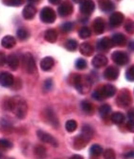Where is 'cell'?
<instances>
[{"mask_svg": "<svg viewBox=\"0 0 134 159\" xmlns=\"http://www.w3.org/2000/svg\"><path fill=\"white\" fill-rule=\"evenodd\" d=\"M5 105L6 109L12 110L19 119H24L26 117L28 107L24 99L20 97L11 98L7 101V103H5Z\"/></svg>", "mask_w": 134, "mask_h": 159, "instance_id": "6da1fadb", "label": "cell"}, {"mask_svg": "<svg viewBox=\"0 0 134 159\" xmlns=\"http://www.w3.org/2000/svg\"><path fill=\"white\" fill-rule=\"evenodd\" d=\"M73 84L75 85L76 89L82 94H86L90 91L92 83L90 79L85 76L75 75L73 79Z\"/></svg>", "mask_w": 134, "mask_h": 159, "instance_id": "7a4b0ae2", "label": "cell"}, {"mask_svg": "<svg viewBox=\"0 0 134 159\" xmlns=\"http://www.w3.org/2000/svg\"><path fill=\"white\" fill-rule=\"evenodd\" d=\"M22 65H23L26 72L29 74H34L37 70L35 59H34L33 55L30 53H26L22 57Z\"/></svg>", "mask_w": 134, "mask_h": 159, "instance_id": "3957f363", "label": "cell"}, {"mask_svg": "<svg viewBox=\"0 0 134 159\" xmlns=\"http://www.w3.org/2000/svg\"><path fill=\"white\" fill-rule=\"evenodd\" d=\"M132 102L130 92L127 89H123L120 91L119 95L117 96L116 103L120 107H128Z\"/></svg>", "mask_w": 134, "mask_h": 159, "instance_id": "277c9868", "label": "cell"}, {"mask_svg": "<svg viewBox=\"0 0 134 159\" xmlns=\"http://www.w3.org/2000/svg\"><path fill=\"white\" fill-rule=\"evenodd\" d=\"M39 16H40L41 21L44 22V23H53V22H55L56 18H57L55 11L50 7L43 8L41 10Z\"/></svg>", "mask_w": 134, "mask_h": 159, "instance_id": "5b68a950", "label": "cell"}, {"mask_svg": "<svg viewBox=\"0 0 134 159\" xmlns=\"http://www.w3.org/2000/svg\"><path fill=\"white\" fill-rule=\"evenodd\" d=\"M58 11H59V15L60 16L62 17L68 16L73 13V5L69 0H64L63 2L60 3Z\"/></svg>", "mask_w": 134, "mask_h": 159, "instance_id": "8992f818", "label": "cell"}, {"mask_svg": "<svg viewBox=\"0 0 134 159\" xmlns=\"http://www.w3.org/2000/svg\"><path fill=\"white\" fill-rule=\"evenodd\" d=\"M112 60L118 65H126L129 61L127 54L122 51H115L112 54Z\"/></svg>", "mask_w": 134, "mask_h": 159, "instance_id": "52a82bcc", "label": "cell"}, {"mask_svg": "<svg viewBox=\"0 0 134 159\" xmlns=\"http://www.w3.org/2000/svg\"><path fill=\"white\" fill-rule=\"evenodd\" d=\"M95 10V3L93 0H83L80 5V11L83 15L89 16Z\"/></svg>", "mask_w": 134, "mask_h": 159, "instance_id": "ba28073f", "label": "cell"}, {"mask_svg": "<svg viewBox=\"0 0 134 159\" xmlns=\"http://www.w3.org/2000/svg\"><path fill=\"white\" fill-rule=\"evenodd\" d=\"M38 137L39 138V140H41L44 143L50 144L53 147H58V141L56 140V138H54L52 135H50L49 133H47L45 131L38 130Z\"/></svg>", "mask_w": 134, "mask_h": 159, "instance_id": "9c48e42d", "label": "cell"}, {"mask_svg": "<svg viewBox=\"0 0 134 159\" xmlns=\"http://www.w3.org/2000/svg\"><path fill=\"white\" fill-rule=\"evenodd\" d=\"M14 83H15V78L11 73L2 72L0 74V84L1 85L5 87H10L13 86Z\"/></svg>", "mask_w": 134, "mask_h": 159, "instance_id": "30bf717a", "label": "cell"}, {"mask_svg": "<svg viewBox=\"0 0 134 159\" xmlns=\"http://www.w3.org/2000/svg\"><path fill=\"white\" fill-rule=\"evenodd\" d=\"M125 20V16L120 12H115L109 17V23L112 27H118L120 26Z\"/></svg>", "mask_w": 134, "mask_h": 159, "instance_id": "8fae6325", "label": "cell"}, {"mask_svg": "<svg viewBox=\"0 0 134 159\" xmlns=\"http://www.w3.org/2000/svg\"><path fill=\"white\" fill-rule=\"evenodd\" d=\"M113 47V42L109 38H103L97 42V49L100 51H108Z\"/></svg>", "mask_w": 134, "mask_h": 159, "instance_id": "7c38bea8", "label": "cell"}, {"mask_svg": "<svg viewBox=\"0 0 134 159\" xmlns=\"http://www.w3.org/2000/svg\"><path fill=\"white\" fill-rule=\"evenodd\" d=\"M104 77L109 81H115L119 77V69L115 66H109L104 72Z\"/></svg>", "mask_w": 134, "mask_h": 159, "instance_id": "4fadbf2b", "label": "cell"}, {"mask_svg": "<svg viewBox=\"0 0 134 159\" xmlns=\"http://www.w3.org/2000/svg\"><path fill=\"white\" fill-rule=\"evenodd\" d=\"M44 114H45V120L51 124L53 127L55 128H58L59 127V120L57 118V116H56L55 112L52 110V109H45V111H44Z\"/></svg>", "mask_w": 134, "mask_h": 159, "instance_id": "5bb4252c", "label": "cell"}, {"mask_svg": "<svg viewBox=\"0 0 134 159\" xmlns=\"http://www.w3.org/2000/svg\"><path fill=\"white\" fill-rule=\"evenodd\" d=\"M100 91H102V94L104 96V98H111L113 97L116 94V87L112 84H105L104 85L102 88H100Z\"/></svg>", "mask_w": 134, "mask_h": 159, "instance_id": "9a60e30c", "label": "cell"}, {"mask_svg": "<svg viewBox=\"0 0 134 159\" xmlns=\"http://www.w3.org/2000/svg\"><path fill=\"white\" fill-rule=\"evenodd\" d=\"M107 58L104 55H97L94 57V59L92 60V64L96 68H102L107 64Z\"/></svg>", "mask_w": 134, "mask_h": 159, "instance_id": "2e32d148", "label": "cell"}, {"mask_svg": "<svg viewBox=\"0 0 134 159\" xmlns=\"http://www.w3.org/2000/svg\"><path fill=\"white\" fill-rule=\"evenodd\" d=\"M37 14V9L36 7H34L33 5L29 4L27 6H25V8L23 9V12H22V15H23V17L27 20L29 19H33L35 17Z\"/></svg>", "mask_w": 134, "mask_h": 159, "instance_id": "e0dca14e", "label": "cell"}, {"mask_svg": "<svg viewBox=\"0 0 134 159\" xmlns=\"http://www.w3.org/2000/svg\"><path fill=\"white\" fill-rule=\"evenodd\" d=\"M92 26H93V31L96 35H100L105 31V22L100 17H98L94 20Z\"/></svg>", "mask_w": 134, "mask_h": 159, "instance_id": "ac0fdd59", "label": "cell"}, {"mask_svg": "<svg viewBox=\"0 0 134 159\" xmlns=\"http://www.w3.org/2000/svg\"><path fill=\"white\" fill-rule=\"evenodd\" d=\"M99 7L105 13L111 12L115 9V6L111 0H99Z\"/></svg>", "mask_w": 134, "mask_h": 159, "instance_id": "d6986e66", "label": "cell"}, {"mask_svg": "<svg viewBox=\"0 0 134 159\" xmlns=\"http://www.w3.org/2000/svg\"><path fill=\"white\" fill-rule=\"evenodd\" d=\"M55 64V61L51 57H45L40 61V67L43 71H49L51 70Z\"/></svg>", "mask_w": 134, "mask_h": 159, "instance_id": "ffe728a7", "label": "cell"}, {"mask_svg": "<svg viewBox=\"0 0 134 159\" xmlns=\"http://www.w3.org/2000/svg\"><path fill=\"white\" fill-rule=\"evenodd\" d=\"M16 40L12 36H5L1 39V45L6 49H12L13 47L16 46Z\"/></svg>", "mask_w": 134, "mask_h": 159, "instance_id": "44dd1931", "label": "cell"}, {"mask_svg": "<svg viewBox=\"0 0 134 159\" xmlns=\"http://www.w3.org/2000/svg\"><path fill=\"white\" fill-rule=\"evenodd\" d=\"M88 142L89 141L81 134V135L77 136V137L75 138L74 143H73V147L75 148V150H82L87 145Z\"/></svg>", "mask_w": 134, "mask_h": 159, "instance_id": "7402d4cb", "label": "cell"}, {"mask_svg": "<svg viewBox=\"0 0 134 159\" xmlns=\"http://www.w3.org/2000/svg\"><path fill=\"white\" fill-rule=\"evenodd\" d=\"M8 66L11 68L12 70H16L18 66H19V60L17 58V56L12 54L7 57V61H6Z\"/></svg>", "mask_w": 134, "mask_h": 159, "instance_id": "603a6c76", "label": "cell"}, {"mask_svg": "<svg viewBox=\"0 0 134 159\" xmlns=\"http://www.w3.org/2000/svg\"><path fill=\"white\" fill-rule=\"evenodd\" d=\"M80 52L82 55L85 57H90L94 53V48L92 45H90L89 43L83 42L80 45Z\"/></svg>", "mask_w": 134, "mask_h": 159, "instance_id": "cb8c5ba5", "label": "cell"}, {"mask_svg": "<svg viewBox=\"0 0 134 159\" xmlns=\"http://www.w3.org/2000/svg\"><path fill=\"white\" fill-rule=\"evenodd\" d=\"M44 39H45L46 41L50 42V43H54L57 41L58 39V33L55 29H49L45 32L44 34Z\"/></svg>", "mask_w": 134, "mask_h": 159, "instance_id": "d4e9b609", "label": "cell"}, {"mask_svg": "<svg viewBox=\"0 0 134 159\" xmlns=\"http://www.w3.org/2000/svg\"><path fill=\"white\" fill-rule=\"evenodd\" d=\"M111 40H112V42H113V45H117V46H123V45L126 44L127 39H126V37L124 35H123V34L118 33V34L113 35Z\"/></svg>", "mask_w": 134, "mask_h": 159, "instance_id": "484cf974", "label": "cell"}, {"mask_svg": "<svg viewBox=\"0 0 134 159\" xmlns=\"http://www.w3.org/2000/svg\"><path fill=\"white\" fill-rule=\"evenodd\" d=\"M82 135L89 141L90 139H92V137L94 136V130H93V129L90 126H88V125H85V126L83 127Z\"/></svg>", "mask_w": 134, "mask_h": 159, "instance_id": "4316f807", "label": "cell"}, {"mask_svg": "<svg viewBox=\"0 0 134 159\" xmlns=\"http://www.w3.org/2000/svg\"><path fill=\"white\" fill-rule=\"evenodd\" d=\"M111 121L116 125H121L125 121V115L121 112H115L111 116Z\"/></svg>", "mask_w": 134, "mask_h": 159, "instance_id": "83f0119b", "label": "cell"}, {"mask_svg": "<svg viewBox=\"0 0 134 159\" xmlns=\"http://www.w3.org/2000/svg\"><path fill=\"white\" fill-rule=\"evenodd\" d=\"M81 107H82V109L84 113H86V114H92L93 111H94V107L93 106L89 103V102L87 101H83L82 102L81 104Z\"/></svg>", "mask_w": 134, "mask_h": 159, "instance_id": "f1b7e54d", "label": "cell"}, {"mask_svg": "<svg viewBox=\"0 0 134 159\" xmlns=\"http://www.w3.org/2000/svg\"><path fill=\"white\" fill-rule=\"evenodd\" d=\"M35 154L38 158L39 159H43V158H45L47 153H46V150H45V148L42 147V146H37L35 148Z\"/></svg>", "mask_w": 134, "mask_h": 159, "instance_id": "f546056e", "label": "cell"}, {"mask_svg": "<svg viewBox=\"0 0 134 159\" xmlns=\"http://www.w3.org/2000/svg\"><path fill=\"white\" fill-rule=\"evenodd\" d=\"M78 46H79V44H78V42L75 39H68L65 43V48L71 52L76 51L78 49Z\"/></svg>", "mask_w": 134, "mask_h": 159, "instance_id": "4dcf8cb0", "label": "cell"}, {"mask_svg": "<svg viewBox=\"0 0 134 159\" xmlns=\"http://www.w3.org/2000/svg\"><path fill=\"white\" fill-rule=\"evenodd\" d=\"M103 148L100 147V145L98 144H95L91 147V149H90V153L94 156V157H98L100 156V154L103 153Z\"/></svg>", "mask_w": 134, "mask_h": 159, "instance_id": "1f68e13d", "label": "cell"}, {"mask_svg": "<svg viewBox=\"0 0 134 159\" xmlns=\"http://www.w3.org/2000/svg\"><path fill=\"white\" fill-rule=\"evenodd\" d=\"M16 35H17V38L20 39V40H26L29 37H30V34L29 32L24 29V28H20L17 30L16 32Z\"/></svg>", "mask_w": 134, "mask_h": 159, "instance_id": "d6a6232c", "label": "cell"}, {"mask_svg": "<svg viewBox=\"0 0 134 159\" xmlns=\"http://www.w3.org/2000/svg\"><path fill=\"white\" fill-rule=\"evenodd\" d=\"M77 128H78V124L74 120H69L65 124V129L68 132H74L77 129Z\"/></svg>", "mask_w": 134, "mask_h": 159, "instance_id": "836d02e7", "label": "cell"}, {"mask_svg": "<svg viewBox=\"0 0 134 159\" xmlns=\"http://www.w3.org/2000/svg\"><path fill=\"white\" fill-rule=\"evenodd\" d=\"M91 36V31L88 27H82L81 30L79 31V37L83 39H88L89 37Z\"/></svg>", "mask_w": 134, "mask_h": 159, "instance_id": "e575fe53", "label": "cell"}, {"mask_svg": "<svg viewBox=\"0 0 134 159\" xmlns=\"http://www.w3.org/2000/svg\"><path fill=\"white\" fill-rule=\"evenodd\" d=\"M110 111H111V107H110V106H108V105H106V104H105V105H103V106H100V108H99V112H100V116L104 117V118L106 117V116L109 114Z\"/></svg>", "mask_w": 134, "mask_h": 159, "instance_id": "d590c367", "label": "cell"}, {"mask_svg": "<svg viewBox=\"0 0 134 159\" xmlns=\"http://www.w3.org/2000/svg\"><path fill=\"white\" fill-rule=\"evenodd\" d=\"M3 3L8 6H13V7H19L23 4L26 0H2Z\"/></svg>", "mask_w": 134, "mask_h": 159, "instance_id": "8d00e7d4", "label": "cell"}, {"mask_svg": "<svg viewBox=\"0 0 134 159\" xmlns=\"http://www.w3.org/2000/svg\"><path fill=\"white\" fill-rule=\"evenodd\" d=\"M125 30L127 34H130V35H133L134 34V21L127 19L125 22Z\"/></svg>", "mask_w": 134, "mask_h": 159, "instance_id": "74e56055", "label": "cell"}, {"mask_svg": "<svg viewBox=\"0 0 134 159\" xmlns=\"http://www.w3.org/2000/svg\"><path fill=\"white\" fill-rule=\"evenodd\" d=\"M104 158L105 159H116L115 152L112 149H107L104 152Z\"/></svg>", "mask_w": 134, "mask_h": 159, "instance_id": "f35d334b", "label": "cell"}, {"mask_svg": "<svg viewBox=\"0 0 134 159\" xmlns=\"http://www.w3.org/2000/svg\"><path fill=\"white\" fill-rule=\"evenodd\" d=\"M13 147V143L7 140V139H0V148H2L4 150L11 149Z\"/></svg>", "mask_w": 134, "mask_h": 159, "instance_id": "ab89813d", "label": "cell"}, {"mask_svg": "<svg viewBox=\"0 0 134 159\" xmlns=\"http://www.w3.org/2000/svg\"><path fill=\"white\" fill-rule=\"evenodd\" d=\"M76 67L78 68V69H80V70L85 69V68L87 67V62H86V61L83 60V59H79V60H77V61H76Z\"/></svg>", "mask_w": 134, "mask_h": 159, "instance_id": "60d3db41", "label": "cell"}, {"mask_svg": "<svg viewBox=\"0 0 134 159\" xmlns=\"http://www.w3.org/2000/svg\"><path fill=\"white\" fill-rule=\"evenodd\" d=\"M126 77L129 82H134V65L130 66L127 70Z\"/></svg>", "mask_w": 134, "mask_h": 159, "instance_id": "b9f144b4", "label": "cell"}, {"mask_svg": "<svg viewBox=\"0 0 134 159\" xmlns=\"http://www.w3.org/2000/svg\"><path fill=\"white\" fill-rule=\"evenodd\" d=\"M72 29H73V23H72V22H65V23H63L61 25V30L64 33H68Z\"/></svg>", "mask_w": 134, "mask_h": 159, "instance_id": "7bdbcfd3", "label": "cell"}, {"mask_svg": "<svg viewBox=\"0 0 134 159\" xmlns=\"http://www.w3.org/2000/svg\"><path fill=\"white\" fill-rule=\"evenodd\" d=\"M92 97H93L95 100H97V101H102V100L105 99L104 96H103V94H102V91H100V89L95 90V91L93 92V94H92Z\"/></svg>", "mask_w": 134, "mask_h": 159, "instance_id": "ee69618b", "label": "cell"}, {"mask_svg": "<svg viewBox=\"0 0 134 159\" xmlns=\"http://www.w3.org/2000/svg\"><path fill=\"white\" fill-rule=\"evenodd\" d=\"M44 87H45L46 90H50L53 87V81L51 79H48L47 81L44 83Z\"/></svg>", "mask_w": 134, "mask_h": 159, "instance_id": "f6af8a7d", "label": "cell"}, {"mask_svg": "<svg viewBox=\"0 0 134 159\" xmlns=\"http://www.w3.org/2000/svg\"><path fill=\"white\" fill-rule=\"evenodd\" d=\"M127 128L130 132H134V120H130L127 124Z\"/></svg>", "mask_w": 134, "mask_h": 159, "instance_id": "bcb514c9", "label": "cell"}, {"mask_svg": "<svg viewBox=\"0 0 134 159\" xmlns=\"http://www.w3.org/2000/svg\"><path fill=\"white\" fill-rule=\"evenodd\" d=\"M7 57L4 53H0V66H3L6 63Z\"/></svg>", "mask_w": 134, "mask_h": 159, "instance_id": "7dc6e473", "label": "cell"}, {"mask_svg": "<svg viewBox=\"0 0 134 159\" xmlns=\"http://www.w3.org/2000/svg\"><path fill=\"white\" fill-rule=\"evenodd\" d=\"M123 157H124L125 159H133L134 158V151H131L129 152L125 153Z\"/></svg>", "mask_w": 134, "mask_h": 159, "instance_id": "c3c4849f", "label": "cell"}, {"mask_svg": "<svg viewBox=\"0 0 134 159\" xmlns=\"http://www.w3.org/2000/svg\"><path fill=\"white\" fill-rule=\"evenodd\" d=\"M48 1L53 5H58L61 2V0H48Z\"/></svg>", "mask_w": 134, "mask_h": 159, "instance_id": "681fc988", "label": "cell"}, {"mask_svg": "<svg viewBox=\"0 0 134 159\" xmlns=\"http://www.w3.org/2000/svg\"><path fill=\"white\" fill-rule=\"evenodd\" d=\"M69 159H83V157L80 154H75V155H72Z\"/></svg>", "mask_w": 134, "mask_h": 159, "instance_id": "f907efd6", "label": "cell"}, {"mask_svg": "<svg viewBox=\"0 0 134 159\" xmlns=\"http://www.w3.org/2000/svg\"><path fill=\"white\" fill-rule=\"evenodd\" d=\"M128 48H129L131 51H134V41H131V42L128 44Z\"/></svg>", "mask_w": 134, "mask_h": 159, "instance_id": "816d5d0a", "label": "cell"}, {"mask_svg": "<svg viewBox=\"0 0 134 159\" xmlns=\"http://www.w3.org/2000/svg\"><path fill=\"white\" fill-rule=\"evenodd\" d=\"M40 0H28L29 3H38Z\"/></svg>", "mask_w": 134, "mask_h": 159, "instance_id": "f5cc1de1", "label": "cell"}, {"mask_svg": "<svg viewBox=\"0 0 134 159\" xmlns=\"http://www.w3.org/2000/svg\"><path fill=\"white\" fill-rule=\"evenodd\" d=\"M128 116H129V118H130L131 120H133V119H134V113H133V112H132V113H131V112H128Z\"/></svg>", "mask_w": 134, "mask_h": 159, "instance_id": "db71d44e", "label": "cell"}, {"mask_svg": "<svg viewBox=\"0 0 134 159\" xmlns=\"http://www.w3.org/2000/svg\"><path fill=\"white\" fill-rule=\"evenodd\" d=\"M73 1L75 2V3H78V4H81L83 1V0H73Z\"/></svg>", "mask_w": 134, "mask_h": 159, "instance_id": "11a10c76", "label": "cell"}, {"mask_svg": "<svg viewBox=\"0 0 134 159\" xmlns=\"http://www.w3.org/2000/svg\"><path fill=\"white\" fill-rule=\"evenodd\" d=\"M0 157H1V154H0Z\"/></svg>", "mask_w": 134, "mask_h": 159, "instance_id": "9f6ffc18", "label": "cell"}]
</instances>
